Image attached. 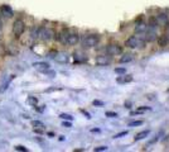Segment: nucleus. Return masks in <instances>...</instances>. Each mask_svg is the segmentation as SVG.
I'll return each mask as SVG.
<instances>
[{"label":"nucleus","instance_id":"c756f323","mask_svg":"<svg viewBox=\"0 0 169 152\" xmlns=\"http://www.w3.org/2000/svg\"><path fill=\"white\" fill-rule=\"evenodd\" d=\"M63 127H66V128H70V127H71V121L70 122H63Z\"/></svg>","mask_w":169,"mask_h":152},{"label":"nucleus","instance_id":"423d86ee","mask_svg":"<svg viewBox=\"0 0 169 152\" xmlns=\"http://www.w3.org/2000/svg\"><path fill=\"white\" fill-rule=\"evenodd\" d=\"M106 51L110 56H117V55H121L122 53V47L117 43H110L106 47Z\"/></svg>","mask_w":169,"mask_h":152},{"label":"nucleus","instance_id":"f8f14e48","mask_svg":"<svg viewBox=\"0 0 169 152\" xmlns=\"http://www.w3.org/2000/svg\"><path fill=\"white\" fill-rule=\"evenodd\" d=\"M147 29H148V24L145 22H138L135 24V32L139 33V34H143Z\"/></svg>","mask_w":169,"mask_h":152},{"label":"nucleus","instance_id":"dca6fc26","mask_svg":"<svg viewBox=\"0 0 169 152\" xmlns=\"http://www.w3.org/2000/svg\"><path fill=\"white\" fill-rule=\"evenodd\" d=\"M168 43H169V38H168L167 34L160 36V37L158 38V45H159L160 47H165V46H168Z\"/></svg>","mask_w":169,"mask_h":152},{"label":"nucleus","instance_id":"4be33fe9","mask_svg":"<svg viewBox=\"0 0 169 152\" xmlns=\"http://www.w3.org/2000/svg\"><path fill=\"white\" fill-rule=\"evenodd\" d=\"M143 124V121H133L129 123V127H139Z\"/></svg>","mask_w":169,"mask_h":152},{"label":"nucleus","instance_id":"393cba45","mask_svg":"<svg viewBox=\"0 0 169 152\" xmlns=\"http://www.w3.org/2000/svg\"><path fill=\"white\" fill-rule=\"evenodd\" d=\"M28 103H29V104H32V105H37V103H38V100H37L36 98H33V96H30V98H28Z\"/></svg>","mask_w":169,"mask_h":152},{"label":"nucleus","instance_id":"412c9836","mask_svg":"<svg viewBox=\"0 0 169 152\" xmlns=\"http://www.w3.org/2000/svg\"><path fill=\"white\" fill-rule=\"evenodd\" d=\"M32 125L33 127H36V128H43V123H42V122H39V121H33L32 122Z\"/></svg>","mask_w":169,"mask_h":152},{"label":"nucleus","instance_id":"4468645a","mask_svg":"<svg viewBox=\"0 0 169 152\" xmlns=\"http://www.w3.org/2000/svg\"><path fill=\"white\" fill-rule=\"evenodd\" d=\"M116 81L119 82V84H129V82H131L133 81V76L131 75H121V76H119V78L116 79Z\"/></svg>","mask_w":169,"mask_h":152},{"label":"nucleus","instance_id":"2f4dec72","mask_svg":"<svg viewBox=\"0 0 169 152\" xmlns=\"http://www.w3.org/2000/svg\"><path fill=\"white\" fill-rule=\"evenodd\" d=\"M167 36H169V28H168V33H167Z\"/></svg>","mask_w":169,"mask_h":152},{"label":"nucleus","instance_id":"39448f33","mask_svg":"<svg viewBox=\"0 0 169 152\" xmlns=\"http://www.w3.org/2000/svg\"><path fill=\"white\" fill-rule=\"evenodd\" d=\"M25 31V24L23 20L18 19V20H15L14 24H13V33L16 36V37H20L23 33Z\"/></svg>","mask_w":169,"mask_h":152},{"label":"nucleus","instance_id":"aec40b11","mask_svg":"<svg viewBox=\"0 0 169 152\" xmlns=\"http://www.w3.org/2000/svg\"><path fill=\"white\" fill-rule=\"evenodd\" d=\"M60 118H62V119H64V121H72V119H73V117H72V115L66 114V113L60 114Z\"/></svg>","mask_w":169,"mask_h":152},{"label":"nucleus","instance_id":"c85d7f7f","mask_svg":"<svg viewBox=\"0 0 169 152\" xmlns=\"http://www.w3.org/2000/svg\"><path fill=\"white\" fill-rule=\"evenodd\" d=\"M15 150H16V151H23V152H27V151H28L24 146H16Z\"/></svg>","mask_w":169,"mask_h":152},{"label":"nucleus","instance_id":"9b49d317","mask_svg":"<svg viewBox=\"0 0 169 152\" xmlns=\"http://www.w3.org/2000/svg\"><path fill=\"white\" fill-rule=\"evenodd\" d=\"M33 67L40 72H47L49 70V65L47 62H34L33 63Z\"/></svg>","mask_w":169,"mask_h":152},{"label":"nucleus","instance_id":"a878e982","mask_svg":"<svg viewBox=\"0 0 169 152\" xmlns=\"http://www.w3.org/2000/svg\"><path fill=\"white\" fill-rule=\"evenodd\" d=\"M106 117H109V118H116L117 113H115V112H106Z\"/></svg>","mask_w":169,"mask_h":152},{"label":"nucleus","instance_id":"bb28decb","mask_svg":"<svg viewBox=\"0 0 169 152\" xmlns=\"http://www.w3.org/2000/svg\"><path fill=\"white\" fill-rule=\"evenodd\" d=\"M94 151H96V152H101V151H107V147L106 146H100V147H95V150Z\"/></svg>","mask_w":169,"mask_h":152},{"label":"nucleus","instance_id":"7ed1b4c3","mask_svg":"<svg viewBox=\"0 0 169 152\" xmlns=\"http://www.w3.org/2000/svg\"><path fill=\"white\" fill-rule=\"evenodd\" d=\"M38 38L43 41H50L54 38V31L48 27H42L38 28Z\"/></svg>","mask_w":169,"mask_h":152},{"label":"nucleus","instance_id":"f3484780","mask_svg":"<svg viewBox=\"0 0 169 152\" xmlns=\"http://www.w3.org/2000/svg\"><path fill=\"white\" fill-rule=\"evenodd\" d=\"M68 32L70 31H62L60 34L57 36V39L61 42V43H63V45H66V38H67V36H68Z\"/></svg>","mask_w":169,"mask_h":152},{"label":"nucleus","instance_id":"f03ea898","mask_svg":"<svg viewBox=\"0 0 169 152\" xmlns=\"http://www.w3.org/2000/svg\"><path fill=\"white\" fill-rule=\"evenodd\" d=\"M100 41V37L97 34H87L86 37H83L81 41V45L83 48H94L97 46Z\"/></svg>","mask_w":169,"mask_h":152},{"label":"nucleus","instance_id":"20e7f679","mask_svg":"<svg viewBox=\"0 0 169 152\" xmlns=\"http://www.w3.org/2000/svg\"><path fill=\"white\" fill-rule=\"evenodd\" d=\"M154 20H155V24L158 25V27H168V25H169V16H168L167 13L157 14Z\"/></svg>","mask_w":169,"mask_h":152},{"label":"nucleus","instance_id":"cd10ccee","mask_svg":"<svg viewBox=\"0 0 169 152\" xmlns=\"http://www.w3.org/2000/svg\"><path fill=\"white\" fill-rule=\"evenodd\" d=\"M145 110H150V108H148V107H139L138 108V112H140V113L145 112Z\"/></svg>","mask_w":169,"mask_h":152},{"label":"nucleus","instance_id":"f257e3e1","mask_svg":"<svg viewBox=\"0 0 169 152\" xmlns=\"http://www.w3.org/2000/svg\"><path fill=\"white\" fill-rule=\"evenodd\" d=\"M125 46L129 48H133V49H143V48H145L147 42L139 36H131L125 41Z\"/></svg>","mask_w":169,"mask_h":152},{"label":"nucleus","instance_id":"5701e85b","mask_svg":"<svg viewBox=\"0 0 169 152\" xmlns=\"http://www.w3.org/2000/svg\"><path fill=\"white\" fill-rule=\"evenodd\" d=\"M92 105H95V107H104L105 103H104V101H101V100H94V101H92Z\"/></svg>","mask_w":169,"mask_h":152},{"label":"nucleus","instance_id":"a211bd4d","mask_svg":"<svg viewBox=\"0 0 169 152\" xmlns=\"http://www.w3.org/2000/svg\"><path fill=\"white\" fill-rule=\"evenodd\" d=\"M133 55H130V53H125V55H122L121 56V58H120V63H128V62H130V61H133Z\"/></svg>","mask_w":169,"mask_h":152},{"label":"nucleus","instance_id":"0eeeda50","mask_svg":"<svg viewBox=\"0 0 169 152\" xmlns=\"http://www.w3.org/2000/svg\"><path fill=\"white\" fill-rule=\"evenodd\" d=\"M78 42H80V36L77 34V33L68 32V36H67V38H66V45L74 46V45H77Z\"/></svg>","mask_w":169,"mask_h":152},{"label":"nucleus","instance_id":"7c9ffc66","mask_svg":"<svg viewBox=\"0 0 169 152\" xmlns=\"http://www.w3.org/2000/svg\"><path fill=\"white\" fill-rule=\"evenodd\" d=\"M0 28H2V15H0Z\"/></svg>","mask_w":169,"mask_h":152},{"label":"nucleus","instance_id":"1a4fd4ad","mask_svg":"<svg viewBox=\"0 0 169 152\" xmlns=\"http://www.w3.org/2000/svg\"><path fill=\"white\" fill-rule=\"evenodd\" d=\"M53 58L57 61V62H60V63H67L70 60V56L67 52H56Z\"/></svg>","mask_w":169,"mask_h":152},{"label":"nucleus","instance_id":"ddd939ff","mask_svg":"<svg viewBox=\"0 0 169 152\" xmlns=\"http://www.w3.org/2000/svg\"><path fill=\"white\" fill-rule=\"evenodd\" d=\"M73 58H74V62H77V63L86 62L87 61V56L84 55V53H82V52H74Z\"/></svg>","mask_w":169,"mask_h":152},{"label":"nucleus","instance_id":"2eb2a0df","mask_svg":"<svg viewBox=\"0 0 169 152\" xmlns=\"http://www.w3.org/2000/svg\"><path fill=\"white\" fill-rule=\"evenodd\" d=\"M149 134H150V131H149V129H147V131H141V132H139V133L136 134V136L134 137V141H135V142L141 141V139H144L145 137H148Z\"/></svg>","mask_w":169,"mask_h":152},{"label":"nucleus","instance_id":"6ab92c4d","mask_svg":"<svg viewBox=\"0 0 169 152\" xmlns=\"http://www.w3.org/2000/svg\"><path fill=\"white\" fill-rule=\"evenodd\" d=\"M115 74L124 75V74H126V69H125V67H116V69H115Z\"/></svg>","mask_w":169,"mask_h":152},{"label":"nucleus","instance_id":"b1692460","mask_svg":"<svg viewBox=\"0 0 169 152\" xmlns=\"http://www.w3.org/2000/svg\"><path fill=\"white\" fill-rule=\"evenodd\" d=\"M126 134H128V131H122V132H120V133L115 134V136H114V138H121V137L126 136Z\"/></svg>","mask_w":169,"mask_h":152},{"label":"nucleus","instance_id":"6e6552de","mask_svg":"<svg viewBox=\"0 0 169 152\" xmlns=\"http://www.w3.org/2000/svg\"><path fill=\"white\" fill-rule=\"evenodd\" d=\"M96 63L98 66H107L109 63H111V56L107 55H100L96 57Z\"/></svg>","mask_w":169,"mask_h":152},{"label":"nucleus","instance_id":"9d476101","mask_svg":"<svg viewBox=\"0 0 169 152\" xmlns=\"http://www.w3.org/2000/svg\"><path fill=\"white\" fill-rule=\"evenodd\" d=\"M0 13H2V15H4L5 18H12L14 15V12L12 10V8L9 5H3L0 8Z\"/></svg>","mask_w":169,"mask_h":152}]
</instances>
